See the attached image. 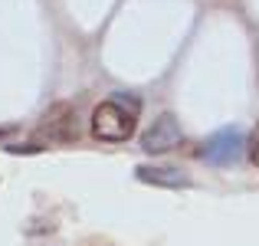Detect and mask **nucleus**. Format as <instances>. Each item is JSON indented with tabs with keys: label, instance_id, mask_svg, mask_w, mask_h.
Instances as JSON below:
<instances>
[{
	"label": "nucleus",
	"instance_id": "f257e3e1",
	"mask_svg": "<svg viewBox=\"0 0 259 246\" xmlns=\"http://www.w3.org/2000/svg\"><path fill=\"white\" fill-rule=\"evenodd\" d=\"M135 115L138 105L125 108L121 99H108L92 112V135L99 141H128L135 135Z\"/></svg>",
	"mask_w": 259,
	"mask_h": 246
},
{
	"label": "nucleus",
	"instance_id": "f03ea898",
	"mask_svg": "<svg viewBox=\"0 0 259 246\" xmlns=\"http://www.w3.org/2000/svg\"><path fill=\"white\" fill-rule=\"evenodd\" d=\"M243 148H246V135H243V128H220V132H213L207 141H203L200 148V158L207 164H213V168H227V164H236L243 158Z\"/></svg>",
	"mask_w": 259,
	"mask_h": 246
},
{
	"label": "nucleus",
	"instance_id": "7ed1b4c3",
	"mask_svg": "<svg viewBox=\"0 0 259 246\" xmlns=\"http://www.w3.org/2000/svg\"><path fill=\"white\" fill-rule=\"evenodd\" d=\"M39 135L46 141H56V145H69V141L79 138V128H76V108L69 102H59L53 105L50 112L43 115L39 121Z\"/></svg>",
	"mask_w": 259,
	"mask_h": 246
},
{
	"label": "nucleus",
	"instance_id": "20e7f679",
	"mask_svg": "<svg viewBox=\"0 0 259 246\" xmlns=\"http://www.w3.org/2000/svg\"><path fill=\"white\" fill-rule=\"evenodd\" d=\"M184 141V132L181 125H177V118L171 112L158 115V118L151 121V128H148L145 135H141V148H145L148 154H161V151H174L177 145Z\"/></svg>",
	"mask_w": 259,
	"mask_h": 246
},
{
	"label": "nucleus",
	"instance_id": "39448f33",
	"mask_svg": "<svg viewBox=\"0 0 259 246\" xmlns=\"http://www.w3.org/2000/svg\"><path fill=\"white\" fill-rule=\"evenodd\" d=\"M135 177L141 184H158V187H190V177L184 174L181 168H161V164H138L135 168Z\"/></svg>",
	"mask_w": 259,
	"mask_h": 246
},
{
	"label": "nucleus",
	"instance_id": "423d86ee",
	"mask_svg": "<svg viewBox=\"0 0 259 246\" xmlns=\"http://www.w3.org/2000/svg\"><path fill=\"white\" fill-rule=\"evenodd\" d=\"M249 158H253V164L259 168V128L253 132V148H249Z\"/></svg>",
	"mask_w": 259,
	"mask_h": 246
}]
</instances>
